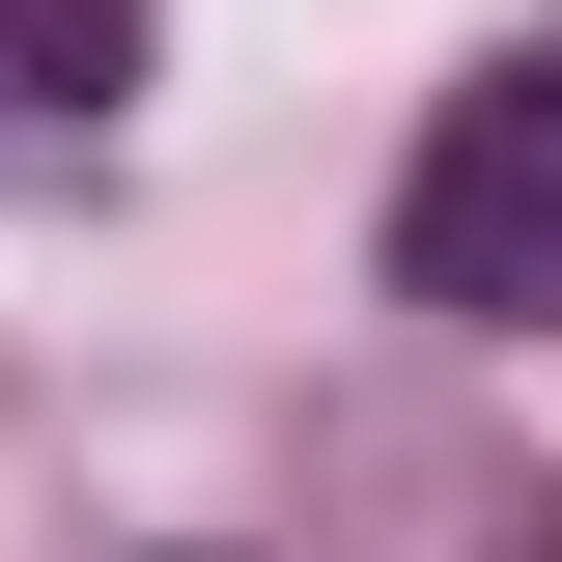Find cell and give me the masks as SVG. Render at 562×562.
<instances>
[{"label":"cell","instance_id":"1","mask_svg":"<svg viewBox=\"0 0 562 562\" xmlns=\"http://www.w3.org/2000/svg\"><path fill=\"white\" fill-rule=\"evenodd\" d=\"M394 281L422 310H562V57H506V85H450L422 113V169H394Z\"/></svg>","mask_w":562,"mask_h":562},{"label":"cell","instance_id":"2","mask_svg":"<svg viewBox=\"0 0 562 562\" xmlns=\"http://www.w3.org/2000/svg\"><path fill=\"white\" fill-rule=\"evenodd\" d=\"M113 113V0H0V169H57Z\"/></svg>","mask_w":562,"mask_h":562}]
</instances>
